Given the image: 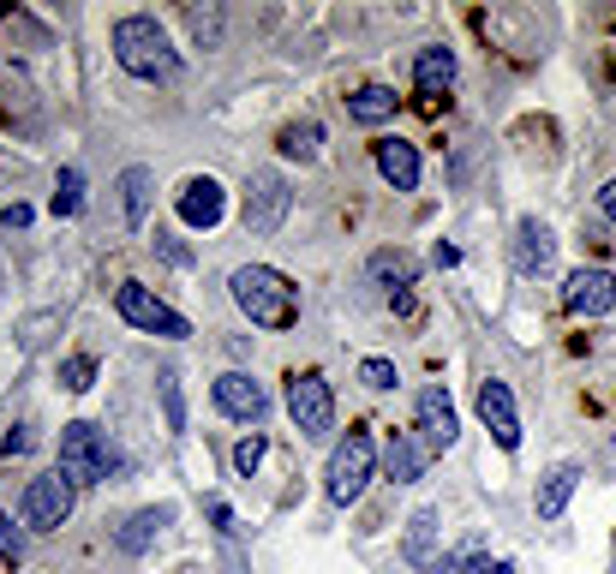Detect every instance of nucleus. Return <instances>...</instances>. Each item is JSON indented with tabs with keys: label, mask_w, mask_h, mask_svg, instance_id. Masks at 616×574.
I'll return each instance as SVG.
<instances>
[{
	"label": "nucleus",
	"mask_w": 616,
	"mask_h": 574,
	"mask_svg": "<svg viewBox=\"0 0 616 574\" xmlns=\"http://www.w3.org/2000/svg\"><path fill=\"white\" fill-rule=\"evenodd\" d=\"M228 293L258 330H293V323H300V293H293V282L282 270H270V263H240V270L228 275Z\"/></svg>",
	"instance_id": "f257e3e1"
},
{
	"label": "nucleus",
	"mask_w": 616,
	"mask_h": 574,
	"mask_svg": "<svg viewBox=\"0 0 616 574\" xmlns=\"http://www.w3.org/2000/svg\"><path fill=\"white\" fill-rule=\"evenodd\" d=\"M114 61L144 84H168L174 72H180V54H174L168 31L150 19V12H126V19L114 24Z\"/></svg>",
	"instance_id": "f03ea898"
},
{
	"label": "nucleus",
	"mask_w": 616,
	"mask_h": 574,
	"mask_svg": "<svg viewBox=\"0 0 616 574\" xmlns=\"http://www.w3.org/2000/svg\"><path fill=\"white\" fill-rule=\"evenodd\" d=\"M121 467V455H114V443L96 431V425H66L61 431V473L72 479V484H102Z\"/></svg>",
	"instance_id": "7ed1b4c3"
},
{
	"label": "nucleus",
	"mask_w": 616,
	"mask_h": 574,
	"mask_svg": "<svg viewBox=\"0 0 616 574\" xmlns=\"http://www.w3.org/2000/svg\"><path fill=\"white\" fill-rule=\"evenodd\" d=\"M372 467H377V449H372V431L365 425H354V431L335 443L330 455V503H359L365 497V479H372Z\"/></svg>",
	"instance_id": "20e7f679"
},
{
	"label": "nucleus",
	"mask_w": 616,
	"mask_h": 574,
	"mask_svg": "<svg viewBox=\"0 0 616 574\" xmlns=\"http://www.w3.org/2000/svg\"><path fill=\"white\" fill-rule=\"evenodd\" d=\"M114 305H121V317L132 323V330H144V335H163V342H186L192 335V323H186L174 305H163L144 282H121L114 288Z\"/></svg>",
	"instance_id": "39448f33"
},
{
	"label": "nucleus",
	"mask_w": 616,
	"mask_h": 574,
	"mask_svg": "<svg viewBox=\"0 0 616 574\" xmlns=\"http://www.w3.org/2000/svg\"><path fill=\"white\" fill-rule=\"evenodd\" d=\"M288 414L300 425V437H324L335 425V395L324 372H293L288 377Z\"/></svg>",
	"instance_id": "423d86ee"
},
{
	"label": "nucleus",
	"mask_w": 616,
	"mask_h": 574,
	"mask_svg": "<svg viewBox=\"0 0 616 574\" xmlns=\"http://www.w3.org/2000/svg\"><path fill=\"white\" fill-rule=\"evenodd\" d=\"M72 514V479L54 467V473H42V479H31L24 484V503H19V521L31 526V533H54Z\"/></svg>",
	"instance_id": "0eeeda50"
},
{
	"label": "nucleus",
	"mask_w": 616,
	"mask_h": 574,
	"mask_svg": "<svg viewBox=\"0 0 616 574\" xmlns=\"http://www.w3.org/2000/svg\"><path fill=\"white\" fill-rule=\"evenodd\" d=\"M288 203H293V191H288L282 174L258 168L252 180H246V228H252V233H275L288 222Z\"/></svg>",
	"instance_id": "6e6552de"
},
{
	"label": "nucleus",
	"mask_w": 616,
	"mask_h": 574,
	"mask_svg": "<svg viewBox=\"0 0 616 574\" xmlns=\"http://www.w3.org/2000/svg\"><path fill=\"white\" fill-rule=\"evenodd\" d=\"M479 419H486V431L497 437V449H509V455L521 449V414H515V389H509L503 377H486V383H479Z\"/></svg>",
	"instance_id": "1a4fd4ad"
},
{
	"label": "nucleus",
	"mask_w": 616,
	"mask_h": 574,
	"mask_svg": "<svg viewBox=\"0 0 616 574\" xmlns=\"http://www.w3.org/2000/svg\"><path fill=\"white\" fill-rule=\"evenodd\" d=\"M216 407H222L228 419H246V425L270 419V395H263V383H252L246 372H222V377H216Z\"/></svg>",
	"instance_id": "9d476101"
},
{
	"label": "nucleus",
	"mask_w": 616,
	"mask_h": 574,
	"mask_svg": "<svg viewBox=\"0 0 616 574\" xmlns=\"http://www.w3.org/2000/svg\"><path fill=\"white\" fill-rule=\"evenodd\" d=\"M563 305L575 317H605L610 305H616V275L610 270H575L563 282Z\"/></svg>",
	"instance_id": "9b49d317"
},
{
	"label": "nucleus",
	"mask_w": 616,
	"mask_h": 574,
	"mask_svg": "<svg viewBox=\"0 0 616 574\" xmlns=\"http://www.w3.org/2000/svg\"><path fill=\"white\" fill-rule=\"evenodd\" d=\"M419 431H425V449H449L461 437V419H455V401L443 383H425L419 389Z\"/></svg>",
	"instance_id": "f8f14e48"
},
{
	"label": "nucleus",
	"mask_w": 616,
	"mask_h": 574,
	"mask_svg": "<svg viewBox=\"0 0 616 574\" xmlns=\"http://www.w3.org/2000/svg\"><path fill=\"white\" fill-rule=\"evenodd\" d=\"M174 203H180V222H186V228H216V222L228 216V191L216 186L210 174H192V180L180 186V198H174Z\"/></svg>",
	"instance_id": "ddd939ff"
},
{
	"label": "nucleus",
	"mask_w": 616,
	"mask_h": 574,
	"mask_svg": "<svg viewBox=\"0 0 616 574\" xmlns=\"http://www.w3.org/2000/svg\"><path fill=\"white\" fill-rule=\"evenodd\" d=\"M372 161H377V174H384L395 191H419V174H425L419 144H407V138H377V144H372Z\"/></svg>",
	"instance_id": "4468645a"
},
{
	"label": "nucleus",
	"mask_w": 616,
	"mask_h": 574,
	"mask_svg": "<svg viewBox=\"0 0 616 574\" xmlns=\"http://www.w3.org/2000/svg\"><path fill=\"white\" fill-rule=\"evenodd\" d=\"M515 270L521 275H551V263H556V240H551V228L539 222V216H526V222H515Z\"/></svg>",
	"instance_id": "2eb2a0df"
},
{
	"label": "nucleus",
	"mask_w": 616,
	"mask_h": 574,
	"mask_svg": "<svg viewBox=\"0 0 616 574\" xmlns=\"http://www.w3.org/2000/svg\"><path fill=\"white\" fill-rule=\"evenodd\" d=\"M575 484H581V467H575V461L551 467V473L539 479V491H533V514H539V521H563V509H568V497H575Z\"/></svg>",
	"instance_id": "dca6fc26"
},
{
	"label": "nucleus",
	"mask_w": 616,
	"mask_h": 574,
	"mask_svg": "<svg viewBox=\"0 0 616 574\" xmlns=\"http://www.w3.org/2000/svg\"><path fill=\"white\" fill-rule=\"evenodd\" d=\"M455 49H443V42H431V49H419L414 54V84H419V96H443L449 84H455ZM449 102V96H443Z\"/></svg>",
	"instance_id": "f3484780"
},
{
	"label": "nucleus",
	"mask_w": 616,
	"mask_h": 574,
	"mask_svg": "<svg viewBox=\"0 0 616 574\" xmlns=\"http://www.w3.org/2000/svg\"><path fill=\"white\" fill-rule=\"evenodd\" d=\"M347 102V121H359V126H384L395 121V108H401V96L389 91V84H359L354 96H342Z\"/></svg>",
	"instance_id": "a211bd4d"
},
{
	"label": "nucleus",
	"mask_w": 616,
	"mask_h": 574,
	"mask_svg": "<svg viewBox=\"0 0 616 574\" xmlns=\"http://www.w3.org/2000/svg\"><path fill=\"white\" fill-rule=\"evenodd\" d=\"M275 150H282L288 161H317V150H324V126L305 114V121H288L282 132H275Z\"/></svg>",
	"instance_id": "6ab92c4d"
},
{
	"label": "nucleus",
	"mask_w": 616,
	"mask_h": 574,
	"mask_svg": "<svg viewBox=\"0 0 616 574\" xmlns=\"http://www.w3.org/2000/svg\"><path fill=\"white\" fill-rule=\"evenodd\" d=\"M384 467H389V479H395V484H414V479L425 473V449H419L407 431H389V443H384Z\"/></svg>",
	"instance_id": "aec40b11"
},
{
	"label": "nucleus",
	"mask_w": 616,
	"mask_h": 574,
	"mask_svg": "<svg viewBox=\"0 0 616 574\" xmlns=\"http://www.w3.org/2000/svg\"><path fill=\"white\" fill-rule=\"evenodd\" d=\"M168 521H174V509H138V514L121 526V539H114V544H121L126 556H144V551H150V539L163 533Z\"/></svg>",
	"instance_id": "412c9836"
},
{
	"label": "nucleus",
	"mask_w": 616,
	"mask_h": 574,
	"mask_svg": "<svg viewBox=\"0 0 616 574\" xmlns=\"http://www.w3.org/2000/svg\"><path fill=\"white\" fill-rule=\"evenodd\" d=\"M121 216H126V228H144V216H150V168L121 174Z\"/></svg>",
	"instance_id": "4be33fe9"
},
{
	"label": "nucleus",
	"mask_w": 616,
	"mask_h": 574,
	"mask_svg": "<svg viewBox=\"0 0 616 574\" xmlns=\"http://www.w3.org/2000/svg\"><path fill=\"white\" fill-rule=\"evenodd\" d=\"M431 544H437V509H419L414 521H407V563H414V568H431L437 563Z\"/></svg>",
	"instance_id": "5701e85b"
},
{
	"label": "nucleus",
	"mask_w": 616,
	"mask_h": 574,
	"mask_svg": "<svg viewBox=\"0 0 616 574\" xmlns=\"http://www.w3.org/2000/svg\"><path fill=\"white\" fill-rule=\"evenodd\" d=\"M372 275L384 288H414L419 282V258L401 252V246H395V252H372Z\"/></svg>",
	"instance_id": "b1692460"
},
{
	"label": "nucleus",
	"mask_w": 616,
	"mask_h": 574,
	"mask_svg": "<svg viewBox=\"0 0 616 574\" xmlns=\"http://www.w3.org/2000/svg\"><path fill=\"white\" fill-rule=\"evenodd\" d=\"M79 210H84V174L61 168V180H54V216H79Z\"/></svg>",
	"instance_id": "393cba45"
},
{
	"label": "nucleus",
	"mask_w": 616,
	"mask_h": 574,
	"mask_svg": "<svg viewBox=\"0 0 616 574\" xmlns=\"http://www.w3.org/2000/svg\"><path fill=\"white\" fill-rule=\"evenodd\" d=\"M156 395H163V414H168V431H174V437H180V431H186V401H180V377H174V372H163V377H156Z\"/></svg>",
	"instance_id": "a878e982"
},
{
	"label": "nucleus",
	"mask_w": 616,
	"mask_h": 574,
	"mask_svg": "<svg viewBox=\"0 0 616 574\" xmlns=\"http://www.w3.org/2000/svg\"><path fill=\"white\" fill-rule=\"evenodd\" d=\"M186 24H192L198 49H216V42H222V7H192V12H186Z\"/></svg>",
	"instance_id": "bb28decb"
},
{
	"label": "nucleus",
	"mask_w": 616,
	"mask_h": 574,
	"mask_svg": "<svg viewBox=\"0 0 616 574\" xmlns=\"http://www.w3.org/2000/svg\"><path fill=\"white\" fill-rule=\"evenodd\" d=\"M91 383H96V359H91V353H72V359H61V389L84 395Z\"/></svg>",
	"instance_id": "cd10ccee"
},
{
	"label": "nucleus",
	"mask_w": 616,
	"mask_h": 574,
	"mask_svg": "<svg viewBox=\"0 0 616 574\" xmlns=\"http://www.w3.org/2000/svg\"><path fill=\"white\" fill-rule=\"evenodd\" d=\"M263 449H270V443H263V437L252 431V437H240V449H233V467H240V473L246 479H252L258 473V467H263Z\"/></svg>",
	"instance_id": "c85d7f7f"
},
{
	"label": "nucleus",
	"mask_w": 616,
	"mask_h": 574,
	"mask_svg": "<svg viewBox=\"0 0 616 574\" xmlns=\"http://www.w3.org/2000/svg\"><path fill=\"white\" fill-rule=\"evenodd\" d=\"M359 383H365V389H377V395L395 389V359H365L359 365Z\"/></svg>",
	"instance_id": "c756f323"
},
{
	"label": "nucleus",
	"mask_w": 616,
	"mask_h": 574,
	"mask_svg": "<svg viewBox=\"0 0 616 574\" xmlns=\"http://www.w3.org/2000/svg\"><path fill=\"white\" fill-rule=\"evenodd\" d=\"M19 556H24V533L0 514V563H19Z\"/></svg>",
	"instance_id": "7c9ffc66"
},
{
	"label": "nucleus",
	"mask_w": 616,
	"mask_h": 574,
	"mask_svg": "<svg viewBox=\"0 0 616 574\" xmlns=\"http://www.w3.org/2000/svg\"><path fill=\"white\" fill-rule=\"evenodd\" d=\"M24 449H31V425H12V431L0 437V455L12 461V455H24Z\"/></svg>",
	"instance_id": "2f4dec72"
},
{
	"label": "nucleus",
	"mask_w": 616,
	"mask_h": 574,
	"mask_svg": "<svg viewBox=\"0 0 616 574\" xmlns=\"http://www.w3.org/2000/svg\"><path fill=\"white\" fill-rule=\"evenodd\" d=\"M31 228V203H12V210H0V233H24Z\"/></svg>",
	"instance_id": "473e14b6"
},
{
	"label": "nucleus",
	"mask_w": 616,
	"mask_h": 574,
	"mask_svg": "<svg viewBox=\"0 0 616 574\" xmlns=\"http://www.w3.org/2000/svg\"><path fill=\"white\" fill-rule=\"evenodd\" d=\"M156 252H163L168 263H192V252H186L180 240H168V233H156Z\"/></svg>",
	"instance_id": "72a5a7b5"
},
{
	"label": "nucleus",
	"mask_w": 616,
	"mask_h": 574,
	"mask_svg": "<svg viewBox=\"0 0 616 574\" xmlns=\"http://www.w3.org/2000/svg\"><path fill=\"white\" fill-rule=\"evenodd\" d=\"M598 216H605V222H616V180H605V191H598Z\"/></svg>",
	"instance_id": "f704fd0d"
},
{
	"label": "nucleus",
	"mask_w": 616,
	"mask_h": 574,
	"mask_svg": "<svg viewBox=\"0 0 616 574\" xmlns=\"http://www.w3.org/2000/svg\"><path fill=\"white\" fill-rule=\"evenodd\" d=\"M431 263H437V270H455V263H461V252H455V246H443V240H437V252H431Z\"/></svg>",
	"instance_id": "c9c22d12"
},
{
	"label": "nucleus",
	"mask_w": 616,
	"mask_h": 574,
	"mask_svg": "<svg viewBox=\"0 0 616 574\" xmlns=\"http://www.w3.org/2000/svg\"><path fill=\"white\" fill-rule=\"evenodd\" d=\"M479 574H515V563H486Z\"/></svg>",
	"instance_id": "e433bc0d"
}]
</instances>
